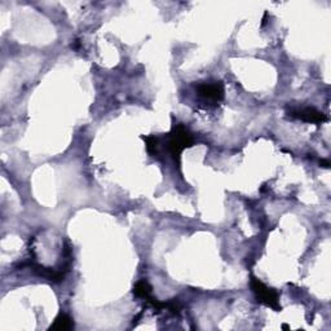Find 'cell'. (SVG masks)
Listing matches in <instances>:
<instances>
[{"instance_id":"8992f818","label":"cell","mask_w":331,"mask_h":331,"mask_svg":"<svg viewBox=\"0 0 331 331\" xmlns=\"http://www.w3.org/2000/svg\"><path fill=\"white\" fill-rule=\"evenodd\" d=\"M134 294L138 296V298H142L145 300H149L151 299V287L149 286L146 281H140L135 284L134 287Z\"/></svg>"},{"instance_id":"ba28073f","label":"cell","mask_w":331,"mask_h":331,"mask_svg":"<svg viewBox=\"0 0 331 331\" xmlns=\"http://www.w3.org/2000/svg\"><path fill=\"white\" fill-rule=\"evenodd\" d=\"M321 166L325 168H329L330 167V162L328 159H321Z\"/></svg>"},{"instance_id":"277c9868","label":"cell","mask_w":331,"mask_h":331,"mask_svg":"<svg viewBox=\"0 0 331 331\" xmlns=\"http://www.w3.org/2000/svg\"><path fill=\"white\" fill-rule=\"evenodd\" d=\"M199 96L211 101H221L224 98V86L220 82H204L198 84L197 87Z\"/></svg>"},{"instance_id":"5b68a950","label":"cell","mask_w":331,"mask_h":331,"mask_svg":"<svg viewBox=\"0 0 331 331\" xmlns=\"http://www.w3.org/2000/svg\"><path fill=\"white\" fill-rule=\"evenodd\" d=\"M74 328L73 318L69 317L65 313H60L57 316L56 320L50 325V330H58V331H69Z\"/></svg>"},{"instance_id":"9c48e42d","label":"cell","mask_w":331,"mask_h":331,"mask_svg":"<svg viewBox=\"0 0 331 331\" xmlns=\"http://www.w3.org/2000/svg\"><path fill=\"white\" fill-rule=\"evenodd\" d=\"M282 329H284V330H288V329H290V326H288V325H286V324H284V325H282Z\"/></svg>"},{"instance_id":"52a82bcc","label":"cell","mask_w":331,"mask_h":331,"mask_svg":"<svg viewBox=\"0 0 331 331\" xmlns=\"http://www.w3.org/2000/svg\"><path fill=\"white\" fill-rule=\"evenodd\" d=\"M145 140V142H146V147H147V151L150 154H154L155 153V149H157V138L155 136H146V138H142Z\"/></svg>"},{"instance_id":"7a4b0ae2","label":"cell","mask_w":331,"mask_h":331,"mask_svg":"<svg viewBox=\"0 0 331 331\" xmlns=\"http://www.w3.org/2000/svg\"><path fill=\"white\" fill-rule=\"evenodd\" d=\"M251 288H252L254 294L256 295V298L259 299L260 303L265 304L267 307L273 308L275 311H281L280 295H278L277 291L265 286L259 278L254 277V276L251 277Z\"/></svg>"},{"instance_id":"3957f363","label":"cell","mask_w":331,"mask_h":331,"mask_svg":"<svg viewBox=\"0 0 331 331\" xmlns=\"http://www.w3.org/2000/svg\"><path fill=\"white\" fill-rule=\"evenodd\" d=\"M288 115L308 123H325L328 122V117L322 111L317 110L315 107H296L288 111Z\"/></svg>"},{"instance_id":"6da1fadb","label":"cell","mask_w":331,"mask_h":331,"mask_svg":"<svg viewBox=\"0 0 331 331\" xmlns=\"http://www.w3.org/2000/svg\"><path fill=\"white\" fill-rule=\"evenodd\" d=\"M191 144H193V138H191L190 132L183 124H178L170 134L168 151L176 161H179L181 151L184 150L185 147L191 146Z\"/></svg>"}]
</instances>
